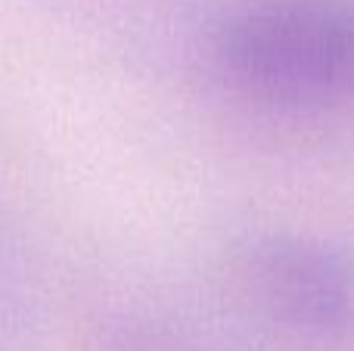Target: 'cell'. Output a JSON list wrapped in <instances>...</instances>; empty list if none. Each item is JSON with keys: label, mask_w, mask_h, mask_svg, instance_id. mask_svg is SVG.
Returning a JSON list of instances; mask_svg holds the SVG:
<instances>
[{"label": "cell", "mask_w": 354, "mask_h": 351, "mask_svg": "<svg viewBox=\"0 0 354 351\" xmlns=\"http://www.w3.org/2000/svg\"><path fill=\"white\" fill-rule=\"evenodd\" d=\"M224 84L270 109L354 99V0H243L212 35Z\"/></svg>", "instance_id": "obj_1"}, {"label": "cell", "mask_w": 354, "mask_h": 351, "mask_svg": "<svg viewBox=\"0 0 354 351\" xmlns=\"http://www.w3.org/2000/svg\"><path fill=\"white\" fill-rule=\"evenodd\" d=\"M230 283L255 321L330 345L354 330V261L320 236L270 230L233 249Z\"/></svg>", "instance_id": "obj_2"}]
</instances>
